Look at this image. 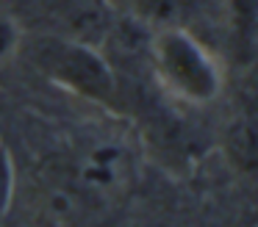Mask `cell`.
<instances>
[{
    "instance_id": "6da1fadb",
    "label": "cell",
    "mask_w": 258,
    "mask_h": 227,
    "mask_svg": "<svg viewBox=\"0 0 258 227\" xmlns=\"http://www.w3.org/2000/svg\"><path fill=\"white\" fill-rule=\"evenodd\" d=\"M31 58L50 81L97 103H111L117 92L114 69L95 44L45 33L31 44Z\"/></svg>"
},
{
    "instance_id": "7a4b0ae2",
    "label": "cell",
    "mask_w": 258,
    "mask_h": 227,
    "mask_svg": "<svg viewBox=\"0 0 258 227\" xmlns=\"http://www.w3.org/2000/svg\"><path fill=\"white\" fill-rule=\"evenodd\" d=\"M150 50L161 81L175 94L191 103H208L219 94V66L191 33L167 28L153 39Z\"/></svg>"
},
{
    "instance_id": "3957f363",
    "label": "cell",
    "mask_w": 258,
    "mask_h": 227,
    "mask_svg": "<svg viewBox=\"0 0 258 227\" xmlns=\"http://www.w3.org/2000/svg\"><path fill=\"white\" fill-rule=\"evenodd\" d=\"M39 11L50 25V33L95 47L111 36V28L117 25L108 0H42Z\"/></svg>"
},
{
    "instance_id": "277c9868",
    "label": "cell",
    "mask_w": 258,
    "mask_h": 227,
    "mask_svg": "<svg viewBox=\"0 0 258 227\" xmlns=\"http://www.w3.org/2000/svg\"><path fill=\"white\" fill-rule=\"evenodd\" d=\"M230 22L239 44H250L258 33V0H228Z\"/></svg>"
},
{
    "instance_id": "5b68a950",
    "label": "cell",
    "mask_w": 258,
    "mask_h": 227,
    "mask_svg": "<svg viewBox=\"0 0 258 227\" xmlns=\"http://www.w3.org/2000/svg\"><path fill=\"white\" fill-rule=\"evenodd\" d=\"M17 42H20V31H17V25H14V20L0 14V58L12 53V50L17 47Z\"/></svg>"
},
{
    "instance_id": "8992f818",
    "label": "cell",
    "mask_w": 258,
    "mask_h": 227,
    "mask_svg": "<svg viewBox=\"0 0 258 227\" xmlns=\"http://www.w3.org/2000/svg\"><path fill=\"white\" fill-rule=\"evenodd\" d=\"M9 183H12V172H9V158H6V153L0 149V208L6 205V197H9Z\"/></svg>"
}]
</instances>
